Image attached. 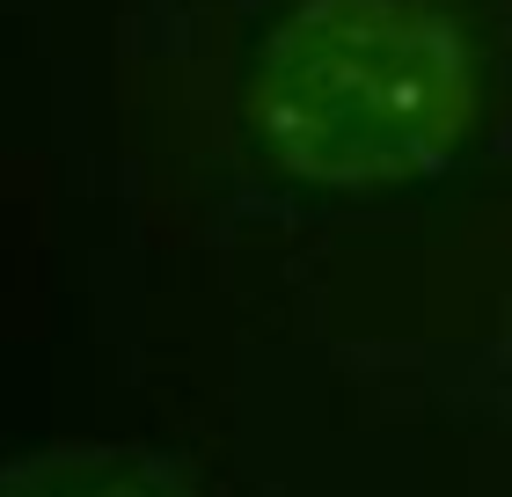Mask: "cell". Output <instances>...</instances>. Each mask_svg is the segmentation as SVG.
Instances as JSON below:
<instances>
[{
  "label": "cell",
  "instance_id": "2",
  "mask_svg": "<svg viewBox=\"0 0 512 497\" xmlns=\"http://www.w3.org/2000/svg\"><path fill=\"white\" fill-rule=\"evenodd\" d=\"M0 497H198L191 468L125 439H59L0 461Z\"/></svg>",
  "mask_w": 512,
  "mask_h": 497
},
{
  "label": "cell",
  "instance_id": "1",
  "mask_svg": "<svg viewBox=\"0 0 512 497\" xmlns=\"http://www.w3.org/2000/svg\"><path fill=\"white\" fill-rule=\"evenodd\" d=\"M476 117V59L432 0H293L256 44L249 132L308 191L432 176Z\"/></svg>",
  "mask_w": 512,
  "mask_h": 497
}]
</instances>
